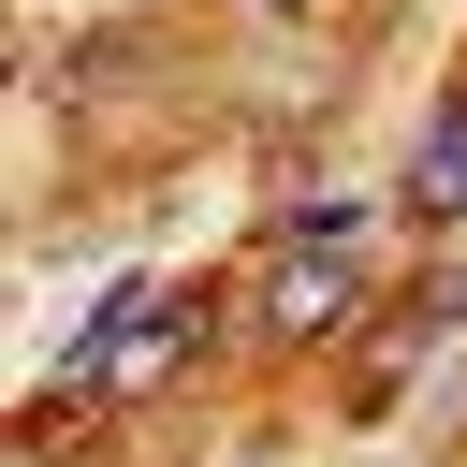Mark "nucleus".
<instances>
[{"mask_svg":"<svg viewBox=\"0 0 467 467\" xmlns=\"http://www.w3.org/2000/svg\"><path fill=\"white\" fill-rule=\"evenodd\" d=\"M365 234H379L365 190H350V204H292V248H365Z\"/></svg>","mask_w":467,"mask_h":467,"instance_id":"4","label":"nucleus"},{"mask_svg":"<svg viewBox=\"0 0 467 467\" xmlns=\"http://www.w3.org/2000/svg\"><path fill=\"white\" fill-rule=\"evenodd\" d=\"M190 350H204V306H190V292H161V277H117V306L73 336V365H58V379H73V394H161Z\"/></svg>","mask_w":467,"mask_h":467,"instance_id":"1","label":"nucleus"},{"mask_svg":"<svg viewBox=\"0 0 467 467\" xmlns=\"http://www.w3.org/2000/svg\"><path fill=\"white\" fill-rule=\"evenodd\" d=\"M394 204H409L423 234H452V219H467V102H452V117L409 146V190H394Z\"/></svg>","mask_w":467,"mask_h":467,"instance_id":"3","label":"nucleus"},{"mask_svg":"<svg viewBox=\"0 0 467 467\" xmlns=\"http://www.w3.org/2000/svg\"><path fill=\"white\" fill-rule=\"evenodd\" d=\"M350 306H365V248H292V234H277V277H263V336H277V350H321Z\"/></svg>","mask_w":467,"mask_h":467,"instance_id":"2","label":"nucleus"}]
</instances>
